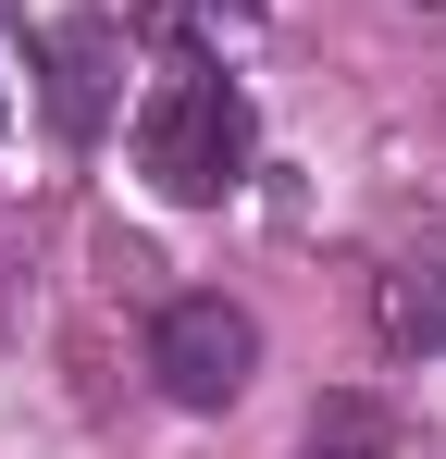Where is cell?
<instances>
[{"instance_id":"8992f818","label":"cell","mask_w":446,"mask_h":459,"mask_svg":"<svg viewBox=\"0 0 446 459\" xmlns=\"http://www.w3.org/2000/svg\"><path fill=\"white\" fill-rule=\"evenodd\" d=\"M297 459H397V422H384L372 397H322L310 435H297Z\"/></svg>"},{"instance_id":"7a4b0ae2","label":"cell","mask_w":446,"mask_h":459,"mask_svg":"<svg viewBox=\"0 0 446 459\" xmlns=\"http://www.w3.org/2000/svg\"><path fill=\"white\" fill-rule=\"evenodd\" d=\"M248 373H261V323L236 299H161L149 310V385L174 397V410H236L248 397Z\"/></svg>"},{"instance_id":"6da1fadb","label":"cell","mask_w":446,"mask_h":459,"mask_svg":"<svg viewBox=\"0 0 446 459\" xmlns=\"http://www.w3.org/2000/svg\"><path fill=\"white\" fill-rule=\"evenodd\" d=\"M137 174L174 199V212H211L248 186V87L223 63H174V75L137 100Z\"/></svg>"},{"instance_id":"277c9868","label":"cell","mask_w":446,"mask_h":459,"mask_svg":"<svg viewBox=\"0 0 446 459\" xmlns=\"http://www.w3.org/2000/svg\"><path fill=\"white\" fill-rule=\"evenodd\" d=\"M112 63H124V13H63V25H50V75H63L50 100H63L74 137L112 112Z\"/></svg>"},{"instance_id":"5b68a950","label":"cell","mask_w":446,"mask_h":459,"mask_svg":"<svg viewBox=\"0 0 446 459\" xmlns=\"http://www.w3.org/2000/svg\"><path fill=\"white\" fill-rule=\"evenodd\" d=\"M124 25L161 38L174 63H223V50H248V38H261V0H124Z\"/></svg>"},{"instance_id":"3957f363","label":"cell","mask_w":446,"mask_h":459,"mask_svg":"<svg viewBox=\"0 0 446 459\" xmlns=\"http://www.w3.org/2000/svg\"><path fill=\"white\" fill-rule=\"evenodd\" d=\"M372 335L397 360H446V248H397L372 273Z\"/></svg>"}]
</instances>
